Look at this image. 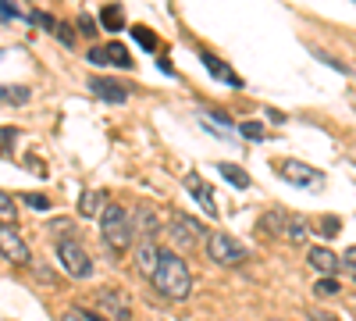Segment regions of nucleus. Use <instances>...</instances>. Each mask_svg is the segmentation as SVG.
Returning <instances> with one entry per match:
<instances>
[{
    "label": "nucleus",
    "mask_w": 356,
    "mask_h": 321,
    "mask_svg": "<svg viewBox=\"0 0 356 321\" xmlns=\"http://www.w3.org/2000/svg\"><path fill=\"white\" fill-rule=\"evenodd\" d=\"M342 265H346V272L356 279V246H349V250L342 253Z\"/></svg>",
    "instance_id": "nucleus-33"
},
{
    "label": "nucleus",
    "mask_w": 356,
    "mask_h": 321,
    "mask_svg": "<svg viewBox=\"0 0 356 321\" xmlns=\"http://www.w3.org/2000/svg\"><path fill=\"white\" fill-rule=\"evenodd\" d=\"M186 189L193 193V200L200 203V208L211 214V218H218V200H214V193H211V186H207L203 179H196V175H186Z\"/></svg>",
    "instance_id": "nucleus-11"
},
{
    "label": "nucleus",
    "mask_w": 356,
    "mask_h": 321,
    "mask_svg": "<svg viewBox=\"0 0 356 321\" xmlns=\"http://www.w3.org/2000/svg\"><path fill=\"white\" fill-rule=\"evenodd\" d=\"M100 236H104V243H107L114 253L125 250V246L132 243V221H129V214H125L122 203H107V211L100 214Z\"/></svg>",
    "instance_id": "nucleus-2"
},
{
    "label": "nucleus",
    "mask_w": 356,
    "mask_h": 321,
    "mask_svg": "<svg viewBox=\"0 0 356 321\" xmlns=\"http://www.w3.org/2000/svg\"><path fill=\"white\" fill-rule=\"evenodd\" d=\"M29 22H33V25H43L47 33H57V22H54L47 11H29Z\"/></svg>",
    "instance_id": "nucleus-25"
},
{
    "label": "nucleus",
    "mask_w": 356,
    "mask_h": 321,
    "mask_svg": "<svg viewBox=\"0 0 356 321\" xmlns=\"http://www.w3.org/2000/svg\"><path fill=\"white\" fill-rule=\"evenodd\" d=\"M285 236H289L292 243H303V240L310 236V221L300 218V214H289V221H285Z\"/></svg>",
    "instance_id": "nucleus-17"
},
{
    "label": "nucleus",
    "mask_w": 356,
    "mask_h": 321,
    "mask_svg": "<svg viewBox=\"0 0 356 321\" xmlns=\"http://www.w3.org/2000/svg\"><path fill=\"white\" fill-rule=\"evenodd\" d=\"M203 65H207V72H211L214 79H221V82H228V86H235V90H239V86H243V79L239 75H235L228 65H221L218 61V57L214 54H203Z\"/></svg>",
    "instance_id": "nucleus-14"
},
{
    "label": "nucleus",
    "mask_w": 356,
    "mask_h": 321,
    "mask_svg": "<svg viewBox=\"0 0 356 321\" xmlns=\"http://www.w3.org/2000/svg\"><path fill=\"white\" fill-rule=\"evenodd\" d=\"M79 33L97 36V18H93V15H79Z\"/></svg>",
    "instance_id": "nucleus-30"
},
{
    "label": "nucleus",
    "mask_w": 356,
    "mask_h": 321,
    "mask_svg": "<svg viewBox=\"0 0 356 321\" xmlns=\"http://www.w3.org/2000/svg\"><path fill=\"white\" fill-rule=\"evenodd\" d=\"M157 265H161V253H157L150 243H143L139 253H136V268H139L143 275H150V279H154V275H157Z\"/></svg>",
    "instance_id": "nucleus-15"
},
{
    "label": "nucleus",
    "mask_w": 356,
    "mask_h": 321,
    "mask_svg": "<svg viewBox=\"0 0 356 321\" xmlns=\"http://www.w3.org/2000/svg\"><path fill=\"white\" fill-rule=\"evenodd\" d=\"M57 260H61V268L72 279H89L93 275V260H89V253H86V246L79 240H61L57 243Z\"/></svg>",
    "instance_id": "nucleus-3"
},
{
    "label": "nucleus",
    "mask_w": 356,
    "mask_h": 321,
    "mask_svg": "<svg viewBox=\"0 0 356 321\" xmlns=\"http://www.w3.org/2000/svg\"><path fill=\"white\" fill-rule=\"evenodd\" d=\"M271 321H285V318H271Z\"/></svg>",
    "instance_id": "nucleus-37"
},
{
    "label": "nucleus",
    "mask_w": 356,
    "mask_h": 321,
    "mask_svg": "<svg viewBox=\"0 0 356 321\" xmlns=\"http://www.w3.org/2000/svg\"><path fill=\"white\" fill-rule=\"evenodd\" d=\"M11 18H25L29 22V11H18L11 0H0V22H11Z\"/></svg>",
    "instance_id": "nucleus-24"
},
{
    "label": "nucleus",
    "mask_w": 356,
    "mask_h": 321,
    "mask_svg": "<svg viewBox=\"0 0 356 321\" xmlns=\"http://www.w3.org/2000/svg\"><path fill=\"white\" fill-rule=\"evenodd\" d=\"M100 22H104V29H111V33H118V29H122L125 25V15H122V8H104L100 11Z\"/></svg>",
    "instance_id": "nucleus-20"
},
{
    "label": "nucleus",
    "mask_w": 356,
    "mask_h": 321,
    "mask_svg": "<svg viewBox=\"0 0 356 321\" xmlns=\"http://www.w3.org/2000/svg\"><path fill=\"white\" fill-rule=\"evenodd\" d=\"M107 203H111V196H107L104 189H86V193L79 196V214H82V218H100V214L107 211Z\"/></svg>",
    "instance_id": "nucleus-12"
},
{
    "label": "nucleus",
    "mask_w": 356,
    "mask_h": 321,
    "mask_svg": "<svg viewBox=\"0 0 356 321\" xmlns=\"http://www.w3.org/2000/svg\"><path fill=\"white\" fill-rule=\"evenodd\" d=\"M15 218H18V208H15V200L0 189V225H15Z\"/></svg>",
    "instance_id": "nucleus-22"
},
{
    "label": "nucleus",
    "mask_w": 356,
    "mask_h": 321,
    "mask_svg": "<svg viewBox=\"0 0 356 321\" xmlns=\"http://www.w3.org/2000/svg\"><path fill=\"white\" fill-rule=\"evenodd\" d=\"M22 203H29L33 211H47V208H50V200H47L43 193H25V196H22Z\"/></svg>",
    "instance_id": "nucleus-26"
},
{
    "label": "nucleus",
    "mask_w": 356,
    "mask_h": 321,
    "mask_svg": "<svg viewBox=\"0 0 356 321\" xmlns=\"http://www.w3.org/2000/svg\"><path fill=\"white\" fill-rule=\"evenodd\" d=\"M285 221H289L285 211H271V214H264V218H260V228H264V232H275V236H278V232L285 236Z\"/></svg>",
    "instance_id": "nucleus-19"
},
{
    "label": "nucleus",
    "mask_w": 356,
    "mask_h": 321,
    "mask_svg": "<svg viewBox=\"0 0 356 321\" xmlns=\"http://www.w3.org/2000/svg\"><path fill=\"white\" fill-rule=\"evenodd\" d=\"M218 171L225 175V179H228L232 186H239V189H246V186H250V175H246L239 164H218Z\"/></svg>",
    "instance_id": "nucleus-18"
},
{
    "label": "nucleus",
    "mask_w": 356,
    "mask_h": 321,
    "mask_svg": "<svg viewBox=\"0 0 356 321\" xmlns=\"http://www.w3.org/2000/svg\"><path fill=\"white\" fill-rule=\"evenodd\" d=\"M239 132H243L246 139H264V125H260V122H246V125H239Z\"/></svg>",
    "instance_id": "nucleus-31"
},
{
    "label": "nucleus",
    "mask_w": 356,
    "mask_h": 321,
    "mask_svg": "<svg viewBox=\"0 0 356 321\" xmlns=\"http://www.w3.org/2000/svg\"><path fill=\"white\" fill-rule=\"evenodd\" d=\"M321 232H324V236H339V232H342V218H335V214L321 218Z\"/></svg>",
    "instance_id": "nucleus-28"
},
{
    "label": "nucleus",
    "mask_w": 356,
    "mask_h": 321,
    "mask_svg": "<svg viewBox=\"0 0 356 321\" xmlns=\"http://www.w3.org/2000/svg\"><path fill=\"white\" fill-rule=\"evenodd\" d=\"M310 321H339V318H335V314H328V311H314V314H310Z\"/></svg>",
    "instance_id": "nucleus-35"
},
{
    "label": "nucleus",
    "mask_w": 356,
    "mask_h": 321,
    "mask_svg": "<svg viewBox=\"0 0 356 321\" xmlns=\"http://www.w3.org/2000/svg\"><path fill=\"white\" fill-rule=\"evenodd\" d=\"M0 257L11 260V265H29V260H33L29 243L22 240V232L15 225H0Z\"/></svg>",
    "instance_id": "nucleus-5"
},
{
    "label": "nucleus",
    "mask_w": 356,
    "mask_h": 321,
    "mask_svg": "<svg viewBox=\"0 0 356 321\" xmlns=\"http://www.w3.org/2000/svg\"><path fill=\"white\" fill-rule=\"evenodd\" d=\"M33 100V90L29 86H0V104H11V107H22Z\"/></svg>",
    "instance_id": "nucleus-16"
},
{
    "label": "nucleus",
    "mask_w": 356,
    "mask_h": 321,
    "mask_svg": "<svg viewBox=\"0 0 356 321\" xmlns=\"http://www.w3.org/2000/svg\"><path fill=\"white\" fill-rule=\"evenodd\" d=\"M132 40H136L143 50H157V36H154L146 25H136V29H132Z\"/></svg>",
    "instance_id": "nucleus-23"
},
{
    "label": "nucleus",
    "mask_w": 356,
    "mask_h": 321,
    "mask_svg": "<svg viewBox=\"0 0 356 321\" xmlns=\"http://www.w3.org/2000/svg\"><path fill=\"white\" fill-rule=\"evenodd\" d=\"M154 282L168 300H186L193 293V275L186 268V260L178 253H171V250H161V265H157Z\"/></svg>",
    "instance_id": "nucleus-1"
},
{
    "label": "nucleus",
    "mask_w": 356,
    "mask_h": 321,
    "mask_svg": "<svg viewBox=\"0 0 356 321\" xmlns=\"http://www.w3.org/2000/svg\"><path fill=\"white\" fill-rule=\"evenodd\" d=\"M171 232H175V240L182 246H193L200 240V232H207V228H200V221H193L186 214H171Z\"/></svg>",
    "instance_id": "nucleus-13"
},
{
    "label": "nucleus",
    "mask_w": 356,
    "mask_h": 321,
    "mask_svg": "<svg viewBox=\"0 0 356 321\" xmlns=\"http://www.w3.org/2000/svg\"><path fill=\"white\" fill-rule=\"evenodd\" d=\"M89 321H104V318H100V314H89Z\"/></svg>",
    "instance_id": "nucleus-36"
},
{
    "label": "nucleus",
    "mask_w": 356,
    "mask_h": 321,
    "mask_svg": "<svg viewBox=\"0 0 356 321\" xmlns=\"http://www.w3.org/2000/svg\"><path fill=\"white\" fill-rule=\"evenodd\" d=\"M136 218H139V228L146 232V236H157V232H161V225H157V214H154L150 208H139V211H136Z\"/></svg>",
    "instance_id": "nucleus-21"
},
{
    "label": "nucleus",
    "mask_w": 356,
    "mask_h": 321,
    "mask_svg": "<svg viewBox=\"0 0 356 321\" xmlns=\"http://www.w3.org/2000/svg\"><path fill=\"white\" fill-rule=\"evenodd\" d=\"M18 129H4L0 132V157H11V139H18Z\"/></svg>",
    "instance_id": "nucleus-27"
},
{
    "label": "nucleus",
    "mask_w": 356,
    "mask_h": 321,
    "mask_svg": "<svg viewBox=\"0 0 356 321\" xmlns=\"http://www.w3.org/2000/svg\"><path fill=\"white\" fill-rule=\"evenodd\" d=\"M89 90H93L100 100L107 104H125L129 100V90L132 86H122V82H114V79H104V75H93L89 79Z\"/></svg>",
    "instance_id": "nucleus-9"
},
{
    "label": "nucleus",
    "mask_w": 356,
    "mask_h": 321,
    "mask_svg": "<svg viewBox=\"0 0 356 321\" xmlns=\"http://www.w3.org/2000/svg\"><path fill=\"white\" fill-rule=\"evenodd\" d=\"M307 260H310V268H314V272H321L324 279H332V275L342 268V257H339V253H332L328 246H314Z\"/></svg>",
    "instance_id": "nucleus-10"
},
{
    "label": "nucleus",
    "mask_w": 356,
    "mask_h": 321,
    "mask_svg": "<svg viewBox=\"0 0 356 321\" xmlns=\"http://www.w3.org/2000/svg\"><path fill=\"white\" fill-rule=\"evenodd\" d=\"M282 179H285V182H292V186L314 189V186H321V182H324V175H321L317 168L303 164V161H285V164H282Z\"/></svg>",
    "instance_id": "nucleus-7"
},
{
    "label": "nucleus",
    "mask_w": 356,
    "mask_h": 321,
    "mask_svg": "<svg viewBox=\"0 0 356 321\" xmlns=\"http://www.w3.org/2000/svg\"><path fill=\"white\" fill-rule=\"evenodd\" d=\"M61 321H89V314H82V311H75V307H72V311H65V318H61Z\"/></svg>",
    "instance_id": "nucleus-34"
},
{
    "label": "nucleus",
    "mask_w": 356,
    "mask_h": 321,
    "mask_svg": "<svg viewBox=\"0 0 356 321\" xmlns=\"http://www.w3.org/2000/svg\"><path fill=\"white\" fill-rule=\"evenodd\" d=\"M97 304H100V311H107V314L118 318V321H132V307H129V300H125L122 289H111V285L97 289Z\"/></svg>",
    "instance_id": "nucleus-8"
},
{
    "label": "nucleus",
    "mask_w": 356,
    "mask_h": 321,
    "mask_svg": "<svg viewBox=\"0 0 356 321\" xmlns=\"http://www.w3.org/2000/svg\"><path fill=\"white\" fill-rule=\"evenodd\" d=\"M57 40H61L65 47H75V33H72V25H61V22H57V33H54Z\"/></svg>",
    "instance_id": "nucleus-32"
},
{
    "label": "nucleus",
    "mask_w": 356,
    "mask_h": 321,
    "mask_svg": "<svg viewBox=\"0 0 356 321\" xmlns=\"http://www.w3.org/2000/svg\"><path fill=\"white\" fill-rule=\"evenodd\" d=\"M89 65H114V68H132V54L122 43H100L89 47Z\"/></svg>",
    "instance_id": "nucleus-6"
},
{
    "label": "nucleus",
    "mask_w": 356,
    "mask_h": 321,
    "mask_svg": "<svg viewBox=\"0 0 356 321\" xmlns=\"http://www.w3.org/2000/svg\"><path fill=\"white\" fill-rule=\"evenodd\" d=\"M314 293H317V297H335V293H339V282H335V279H321V282L314 285Z\"/></svg>",
    "instance_id": "nucleus-29"
},
{
    "label": "nucleus",
    "mask_w": 356,
    "mask_h": 321,
    "mask_svg": "<svg viewBox=\"0 0 356 321\" xmlns=\"http://www.w3.org/2000/svg\"><path fill=\"white\" fill-rule=\"evenodd\" d=\"M207 253H211V260H218V265H243L250 257V250L239 240H232L228 232H211V236H207Z\"/></svg>",
    "instance_id": "nucleus-4"
}]
</instances>
